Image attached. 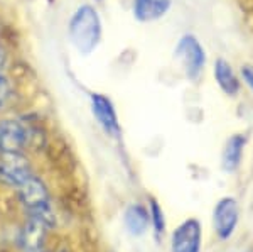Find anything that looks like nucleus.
I'll use <instances>...</instances> for the list:
<instances>
[{
    "instance_id": "nucleus-1",
    "label": "nucleus",
    "mask_w": 253,
    "mask_h": 252,
    "mask_svg": "<svg viewBox=\"0 0 253 252\" xmlns=\"http://www.w3.org/2000/svg\"><path fill=\"white\" fill-rule=\"evenodd\" d=\"M69 38L81 54H89L100 43L101 20L91 5H83L69 22Z\"/></svg>"
},
{
    "instance_id": "nucleus-2",
    "label": "nucleus",
    "mask_w": 253,
    "mask_h": 252,
    "mask_svg": "<svg viewBox=\"0 0 253 252\" xmlns=\"http://www.w3.org/2000/svg\"><path fill=\"white\" fill-rule=\"evenodd\" d=\"M174 58L179 61L184 75L193 81L201 76L206 66V51L193 34H186L179 39L174 50Z\"/></svg>"
},
{
    "instance_id": "nucleus-3",
    "label": "nucleus",
    "mask_w": 253,
    "mask_h": 252,
    "mask_svg": "<svg viewBox=\"0 0 253 252\" xmlns=\"http://www.w3.org/2000/svg\"><path fill=\"white\" fill-rule=\"evenodd\" d=\"M20 202L24 203L27 210H29L31 217H38L41 220L47 222L49 225L54 223V217H52L51 206H49V195L46 186L42 181L38 180L36 176H31L27 181H24L19 186Z\"/></svg>"
},
{
    "instance_id": "nucleus-4",
    "label": "nucleus",
    "mask_w": 253,
    "mask_h": 252,
    "mask_svg": "<svg viewBox=\"0 0 253 252\" xmlns=\"http://www.w3.org/2000/svg\"><path fill=\"white\" fill-rule=\"evenodd\" d=\"M32 176L27 159L19 152H3L0 159V180L7 185L20 186Z\"/></svg>"
},
{
    "instance_id": "nucleus-5",
    "label": "nucleus",
    "mask_w": 253,
    "mask_h": 252,
    "mask_svg": "<svg viewBox=\"0 0 253 252\" xmlns=\"http://www.w3.org/2000/svg\"><path fill=\"white\" fill-rule=\"evenodd\" d=\"M172 252H199L201 251V225L189 218L182 222L172 234Z\"/></svg>"
},
{
    "instance_id": "nucleus-6",
    "label": "nucleus",
    "mask_w": 253,
    "mask_h": 252,
    "mask_svg": "<svg viewBox=\"0 0 253 252\" xmlns=\"http://www.w3.org/2000/svg\"><path fill=\"white\" fill-rule=\"evenodd\" d=\"M91 110L93 115L96 117L98 124L103 127V131L112 137L120 136V124H118V117L113 107L112 100L108 97L101 95V93H93L91 95Z\"/></svg>"
},
{
    "instance_id": "nucleus-7",
    "label": "nucleus",
    "mask_w": 253,
    "mask_h": 252,
    "mask_svg": "<svg viewBox=\"0 0 253 252\" xmlns=\"http://www.w3.org/2000/svg\"><path fill=\"white\" fill-rule=\"evenodd\" d=\"M29 141V129L19 120H5L0 124V151L19 152Z\"/></svg>"
},
{
    "instance_id": "nucleus-8",
    "label": "nucleus",
    "mask_w": 253,
    "mask_h": 252,
    "mask_svg": "<svg viewBox=\"0 0 253 252\" xmlns=\"http://www.w3.org/2000/svg\"><path fill=\"white\" fill-rule=\"evenodd\" d=\"M214 229L221 239H228L233 234L238 223V203L235 198H221L214 208Z\"/></svg>"
},
{
    "instance_id": "nucleus-9",
    "label": "nucleus",
    "mask_w": 253,
    "mask_h": 252,
    "mask_svg": "<svg viewBox=\"0 0 253 252\" xmlns=\"http://www.w3.org/2000/svg\"><path fill=\"white\" fill-rule=\"evenodd\" d=\"M172 0H133V15L140 22H152L169 12Z\"/></svg>"
},
{
    "instance_id": "nucleus-10",
    "label": "nucleus",
    "mask_w": 253,
    "mask_h": 252,
    "mask_svg": "<svg viewBox=\"0 0 253 252\" xmlns=\"http://www.w3.org/2000/svg\"><path fill=\"white\" fill-rule=\"evenodd\" d=\"M214 80L218 87L230 97H235L240 92V78L233 71V66L228 63L226 59L218 58L214 61V70H213Z\"/></svg>"
},
{
    "instance_id": "nucleus-11",
    "label": "nucleus",
    "mask_w": 253,
    "mask_h": 252,
    "mask_svg": "<svg viewBox=\"0 0 253 252\" xmlns=\"http://www.w3.org/2000/svg\"><path fill=\"white\" fill-rule=\"evenodd\" d=\"M245 144H247V139L243 136H240V134H235L226 141L221 152V168L224 171L231 173L235 169H238L240 162H242Z\"/></svg>"
},
{
    "instance_id": "nucleus-12",
    "label": "nucleus",
    "mask_w": 253,
    "mask_h": 252,
    "mask_svg": "<svg viewBox=\"0 0 253 252\" xmlns=\"http://www.w3.org/2000/svg\"><path fill=\"white\" fill-rule=\"evenodd\" d=\"M49 227L51 225H49L47 222L41 220L38 217H31V220L26 225L24 234H22V244H24L26 252L42 249V242H44V239H46V232Z\"/></svg>"
},
{
    "instance_id": "nucleus-13",
    "label": "nucleus",
    "mask_w": 253,
    "mask_h": 252,
    "mask_svg": "<svg viewBox=\"0 0 253 252\" xmlns=\"http://www.w3.org/2000/svg\"><path fill=\"white\" fill-rule=\"evenodd\" d=\"M149 212L142 205H130L125 210V227L132 235H142L145 234L147 227H149Z\"/></svg>"
},
{
    "instance_id": "nucleus-14",
    "label": "nucleus",
    "mask_w": 253,
    "mask_h": 252,
    "mask_svg": "<svg viewBox=\"0 0 253 252\" xmlns=\"http://www.w3.org/2000/svg\"><path fill=\"white\" fill-rule=\"evenodd\" d=\"M150 217H152V222H154V227H156V232L157 234H162L166 229V220H164V213H162L161 206L156 200L150 202Z\"/></svg>"
},
{
    "instance_id": "nucleus-15",
    "label": "nucleus",
    "mask_w": 253,
    "mask_h": 252,
    "mask_svg": "<svg viewBox=\"0 0 253 252\" xmlns=\"http://www.w3.org/2000/svg\"><path fill=\"white\" fill-rule=\"evenodd\" d=\"M242 78L245 81V85L253 92V66H250V64L242 66Z\"/></svg>"
},
{
    "instance_id": "nucleus-16",
    "label": "nucleus",
    "mask_w": 253,
    "mask_h": 252,
    "mask_svg": "<svg viewBox=\"0 0 253 252\" xmlns=\"http://www.w3.org/2000/svg\"><path fill=\"white\" fill-rule=\"evenodd\" d=\"M9 93H10L9 81L3 78V76H0V105H2L7 99H9Z\"/></svg>"
},
{
    "instance_id": "nucleus-17",
    "label": "nucleus",
    "mask_w": 253,
    "mask_h": 252,
    "mask_svg": "<svg viewBox=\"0 0 253 252\" xmlns=\"http://www.w3.org/2000/svg\"><path fill=\"white\" fill-rule=\"evenodd\" d=\"M2 66H3V52L0 51V70H2Z\"/></svg>"
},
{
    "instance_id": "nucleus-18",
    "label": "nucleus",
    "mask_w": 253,
    "mask_h": 252,
    "mask_svg": "<svg viewBox=\"0 0 253 252\" xmlns=\"http://www.w3.org/2000/svg\"><path fill=\"white\" fill-rule=\"evenodd\" d=\"M31 252H46L44 249H38V251H31Z\"/></svg>"
},
{
    "instance_id": "nucleus-19",
    "label": "nucleus",
    "mask_w": 253,
    "mask_h": 252,
    "mask_svg": "<svg viewBox=\"0 0 253 252\" xmlns=\"http://www.w3.org/2000/svg\"><path fill=\"white\" fill-rule=\"evenodd\" d=\"M63 252H64V251H63Z\"/></svg>"
}]
</instances>
